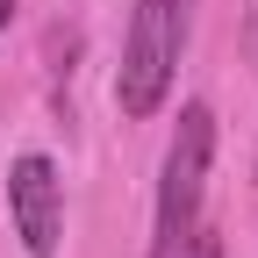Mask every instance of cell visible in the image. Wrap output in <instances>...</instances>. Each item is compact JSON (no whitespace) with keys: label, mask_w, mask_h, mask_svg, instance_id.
I'll list each match as a JSON object with an SVG mask.
<instances>
[{"label":"cell","mask_w":258,"mask_h":258,"mask_svg":"<svg viewBox=\"0 0 258 258\" xmlns=\"http://www.w3.org/2000/svg\"><path fill=\"white\" fill-rule=\"evenodd\" d=\"M194 8H201V0H129L122 64H115V108H122V122H151L172 101L179 57L194 43Z\"/></svg>","instance_id":"cell-1"},{"label":"cell","mask_w":258,"mask_h":258,"mask_svg":"<svg viewBox=\"0 0 258 258\" xmlns=\"http://www.w3.org/2000/svg\"><path fill=\"white\" fill-rule=\"evenodd\" d=\"M208 158H215V115L208 101H186L172 122L165 165H158V208H151V258H186L201 237V201H208Z\"/></svg>","instance_id":"cell-2"},{"label":"cell","mask_w":258,"mask_h":258,"mask_svg":"<svg viewBox=\"0 0 258 258\" xmlns=\"http://www.w3.org/2000/svg\"><path fill=\"white\" fill-rule=\"evenodd\" d=\"M8 222L29 258H57V237H64V179L43 151H22L8 165Z\"/></svg>","instance_id":"cell-3"},{"label":"cell","mask_w":258,"mask_h":258,"mask_svg":"<svg viewBox=\"0 0 258 258\" xmlns=\"http://www.w3.org/2000/svg\"><path fill=\"white\" fill-rule=\"evenodd\" d=\"M186 258H222V237H215V230H201V237H194V251H186Z\"/></svg>","instance_id":"cell-4"},{"label":"cell","mask_w":258,"mask_h":258,"mask_svg":"<svg viewBox=\"0 0 258 258\" xmlns=\"http://www.w3.org/2000/svg\"><path fill=\"white\" fill-rule=\"evenodd\" d=\"M244 43L258 50V0H244Z\"/></svg>","instance_id":"cell-5"},{"label":"cell","mask_w":258,"mask_h":258,"mask_svg":"<svg viewBox=\"0 0 258 258\" xmlns=\"http://www.w3.org/2000/svg\"><path fill=\"white\" fill-rule=\"evenodd\" d=\"M8 22H15V0H0V29H8Z\"/></svg>","instance_id":"cell-6"},{"label":"cell","mask_w":258,"mask_h":258,"mask_svg":"<svg viewBox=\"0 0 258 258\" xmlns=\"http://www.w3.org/2000/svg\"><path fill=\"white\" fill-rule=\"evenodd\" d=\"M251 179H258V158H251Z\"/></svg>","instance_id":"cell-7"}]
</instances>
